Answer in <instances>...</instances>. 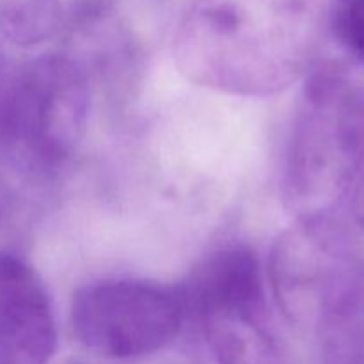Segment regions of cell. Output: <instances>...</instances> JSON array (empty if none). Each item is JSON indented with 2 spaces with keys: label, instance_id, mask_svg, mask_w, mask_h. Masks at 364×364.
<instances>
[{
  "label": "cell",
  "instance_id": "obj_10",
  "mask_svg": "<svg viewBox=\"0 0 364 364\" xmlns=\"http://www.w3.org/2000/svg\"><path fill=\"white\" fill-rule=\"evenodd\" d=\"M329 27L341 48L364 63V0H331Z\"/></svg>",
  "mask_w": 364,
  "mask_h": 364
},
{
  "label": "cell",
  "instance_id": "obj_7",
  "mask_svg": "<svg viewBox=\"0 0 364 364\" xmlns=\"http://www.w3.org/2000/svg\"><path fill=\"white\" fill-rule=\"evenodd\" d=\"M180 291L185 316L198 323L213 316L269 311L262 265L256 252L244 244L212 252Z\"/></svg>",
  "mask_w": 364,
  "mask_h": 364
},
{
  "label": "cell",
  "instance_id": "obj_9",
  "mask_svg": "<svg viewBox=\"0 0 364 364\" xmlns=\"http://www.w3.org/2000/svg\"><path fill=\"white\" fill-rule=\"evenodd\" d=\"M66 18L59 0H2L0 34L14 45H41L63 34Z\"/></svg>",
  "mask_w": 364,
  "mask_h": 364
},
{
  "label": "cell",
  "instance_id": "obj_2",
  "mask_svg": "<svg viewBox=\"0 0 364 364\" xmlns=\"http://www.w3.org/2000/svg\"><path fill=\"white\" fill-rule=\"evenodd\" d=\"M364 166V91L336 68L308 71L283 171L297 219L333 217Z\"/></svg>",
  "mask_w": 364,
  "mask_h": 364
},
{
  "label": "cell",
  "instance_id": "obj_1",
  "mask_svg": "<svg viewBox=\"0 0 364 364\" xmlns=\"http://www.w3.org/2000/svg\"><path fill=\"white\" fill-rule=\"evenodd\" d=\"M309 0H194L174 39L185 78L233 96L279 95L308 75Z\"/></svg>",
  "mask_w": 364,
  "mask_h": 364
},
{
  "label": "cell",
  "instance_id": "obj_6",
  "mask_svg": "<svg viewBox=\"0 0 364 364\" xmlns=\"http://www.w3.org/2000/svg\"><path fill=\"white\" fill-rule=\"evenodd\" d=\"M55 348L45 284L23 259L0 252V364H50Z\"/></svg>",
  "mask_w": 364,
  "mask_h": 364
},
{
  "label": "cell",
  "instance_id": "obj_8",
  "mask_svg": "<svg viewBox=\"0 0 364 364\" xmlns=\"http://www.w3.org/2000/svg\"><path fill=\"white\" fill-rule=\"evenodd\" d=\"M322 364H364V269L352 265L338 279L315 320Z\"/></svg>",
  "mask_w": 364,
  "mask_h": 364
},
{
  "label": "cell",
  "instance_id": "obj_12",
  "mask_svg": "<svg viewBox=\"0 0 364 364\" xmlns=\"http://www.w3.org/2000/svg\"><path fill=\"white\" fill-rule=\"evenodd\" d=\"M14 208V194L13 188L0 178V223L9 217Z\"/></svg>",
  "mask_w": 364,
  "mask_h": 364
},
{
  "label": "cell",
  "instance_id": "obj_11",
  "mask_svg": "<svg viewBox=\"0 0 364 364\" xmlns=\"http://www.w3.org/2000/svg\"><path fill=\"white\" fill-rule=\"evenodd\" d=\"M352 213L359 226L364 228V171L359 174L354 187V196H352Z\"/></svg>",
  "mask_w": 364,
  "mask_h": 364
},
{
  "label": "cell",
  "instance_id": "obj_5",
  "mask_svg": "<svg viewBox=\"0 0 364 364\" xmlns=\"http://www.w3.org/2000/svg\"><path fill=\"white\" fill-rule=\"evenodd\" d=\"M347 240L333 217L297 219L276 238L269 279L277 306L290 322L315 323L334 284L354 265Z\"/></svg>",
  "mask_w": 364,
  "mask_h": 364
},
{
  "label": "cell",
  "instance_id": "obj_4",
  "mask_svg": "<svg viewBox=\"0 0 364 364\" xmlns=\"http://www.w3.org/2000/svg\"><path fill=\"white\" fill-rule=\"evenodd\" d=\"M185 306L180 287L142 279H109L82 287L70 308L71 331L87 350L130 361L166 348L180 334Z\"/></svg>",
  "mask_w": 364,
  "mask_h": 364
},
{
  "label": "cell",
  "instance_id": "obj_3",
  "mask_svg": "<svg viewBox=\"0 0 364 364\" xmlns=\"http://www.w3.org/2000/svg\"><path fill=\"white\" fill-rule=\"evenodd\" d=\"M89 105L91 77L66 50L0 73V156L52 176L80 144Z\"/></svg>",
  "mask_w": 364,
  "mask_h": 364
}]
</instances>
